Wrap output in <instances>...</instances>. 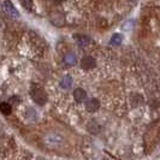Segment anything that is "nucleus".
Returning a JSON list of instances; mask_svg holds the SVG:
<instances>
[{
	"label": "nucleus",
	"mask_w": 160,
	"mask_h": 160,
	"mask_svg": "<svg viewBox=\"0 0 160 160\" xmlns=\"http://www.w3.org/2000/svg\"><path fill=\"white\" fill-rule=\"evenodd\" d=\"M12 111V107L8 102H1L0 104V112L2 114H10Z\"/></svg>",
	"instance_id": "6e6552de"
},
{
	"label": "nucleus",
	"mask_w": 160,
	"mask_h": 160,
	"mask_svg": "<svg viewBox=\"0 0 160 160\" xmlns=\"http://www.w3.org/2000/svg\"><path fill=\"white\" fill-rule=\"evenodd\" d=\"M71 86H72V78L70 76H64L62 78V81H60V87L64 89H69L71 88Z\"/></svg>",
	"instance_id": "0eeeda50"
},
{
	"label": "nucleus",
	"mask_w": 160,
	"mask_h": 160,
	"mask_svg": "<svg viewBox=\"0 0 160 160\" xmlns=\"http://www.w3.org/2000/svg\"><path fill=\"white\" fill-rule=\"evenodd\" d=\"M96 64V60L93 58V57H84L82 58L81 60V68L84 69V70H90L93 69Z\"/></svg>",
	"instance_id": "7ed1b4c3"
},
{
	"label": "nucleus",
	"mask_w": 160,
	"mask_h": 160,
	"mask_svg": "<svg viewBox=\"0 0 160 160\" xmlns=\"http://www.w3.org/2000/svg\"><path fill=\"white\" fill-rule=\"evenodd\" d=\"M75 40L77 42V45H80V46H89L92 43V39L86 35H76Z\"/></svg>",
	"instance_id": "423d86ee"
},
{
	"label": "nucleus",
	"mask_w": 160,
	"mask_h": 160,
	"mask_svg": "<svg viewBox=\"0 0 160 160\" xmlns=\"http://www.w3.org/2000/svg\"><path fill=\"white\" fill-rule=\"evenodd\" d=\"M99 108H100V102H99L98 99H89V100H87V102H86V110L88 112L94 113Z\"/></svg>",
	"instance_id": "20e7f679"
},
{
	"label": "nucleus",
	"mask_w": 160,
	"mask_h": 160,
	"mask_svg": "<svg viewBox=\"0 0 160 160\" xmlns=\"http://www.w3.org/2000/svg\"><path fill=\"white\" fill-rule=\"evenodd\" d=\"M30 95H32V101H35L36 104L40 105V106H42V105H45L47 102V94L40 87H36L35 89H32Z\"/></svg>",
	"instance_id": "f257e3e1"
},
{
	"label": "nucleus",
	"mask_w": 160,
	"mask_h": 160,
	"mask_svg": "<svg viewBox=\"0 0 160 160\" xmlns=\"http://www.w3.org/2000/svg\"><path fill=\"white\" fill-rule=\"evenodd\" d=\"M18 101H19V96H12V98H10V100H8V104L16 105V104H18Z\"/></svg>",
	"instance_id": "f8f14e48"
},
{
	"label": "nucleus",
	"mask_w": 160,
	"mask_h": 160,
	"mask_svg": "<svg viewBox=\"0 0 160 160\" xmlns=\"http://www.w3.org/2000/svg\"><path fill=\"white\" fill-rule=\"evenodd\" d=\"M54 1H57V2H60V1H63V0H54Z\"/></svg>",
	"instance_id": "ddd939ff"
},
{
	"label": "nucleus",
	"mask_w": 160,
	"mask_h": 160,
	"mask_svg": "<svg viewBox=\"0 0 160 160\" xmlns=\"http://www.w3.org/2000/svg\"><path fill=\"white\" fill-rule=\"evenodd\" d=\"M122 41H123V36L120 34H114V35H112V38L110 40V43L113 45V46H118V45L122 43Z\"/></svg>",
	"instance_id": "1a4fd4ad"
},
{
	"label": "nucleus",
	"mask_w": 160,
	"mask_h": 160,
	"mask_svg": "<svg viewBox=\"0 0 160 160\" xmlns=\"http://www.w3.org/2000/svg\"><path fill=\"white\" fill-rule=\"evenodd\" d=\"M1 8L4 10V12L8 16L12 17V18H17L19 17V12L16 10V8L8 1V0H1Z\"/></svg>",
	"instance_id": "f03ea898"
},
{
	"label": "nucleus",
	"mask_w": 160,
	"mask_h": 160,
	"mask_svg": "<svg viewBox=\"0 0 160 160\" xmlns=\"http://www.w3.org/2000/svg\"><path fill=\"white\" fill-rule=\"evenodd\" d=\"M87 98V93L86 90L82 88H76L73 90V99L76 102H83Z\"/></svg>",
	"instance_id": "39448f33"
},
{
	"label": "nucleus",
	"mask_w": 160,
	"mask_h": 160,
	"mask_svg": "<svg viewBox=\"0 0 160 160\" xmlns=\"http://www.w3.org/2000/svg\"><path fill=\"white\" fill-rule=\"evenodd\" d=\"M22 4L24 5V8H27L28 10H32V0H21Z\"/></svg>",
	"instance_id": "9b49d317"
},
{
	"label": "nucleus",
	"mask_w": 160,
	"mask_h": 160,
	"mask_svg": "<svg viewBox=\"0 0 160 160\" xmlns=\"http://www.w3.org/2000/svg\"><path fill=\"white\" fill-rule=\"evenodd\" d=\"M64 62L66 65H73L76 63V57L73 56L72 53H68V54L64 57Z\"/></svg>",
	"instance_id": "9d476101"
}]
</instances>
